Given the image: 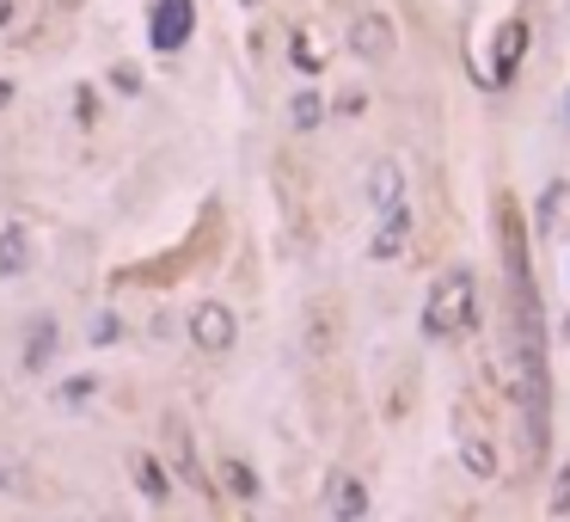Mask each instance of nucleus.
<instances>
[{"label": "nucleus", "mask_w": 570, "mask_h": 522, "mask_svg": "<svg viewBox=\"0 0 570 522\" xmlns=\"http://www.w3.org/2000/svg\"><path fill=\"white\" fill-rule=\"evenodd\" d=\"M350 55H356V62H369V68L393 62V55H398V31H393V19L374 13V7L350 19Z\"/></svg>", "instance_id": "7"}, {"label": "nucleus", "mask_w": 570, "mask_h": 522, "mask_svg": "<svg viewBox=\"0 0 570 522\" xmlns=\"http://www.w3.org/2000/svg\"><path fill=\"white\" fill-rule=\"evenodd\" d=\"M412 246V197L393 203V209H374V234H369V258L374 265H398Z\"/></svg>", "instance_id": "8"}, {"label": "nucleus", "mask_w": 570, "mask_h": 522, "mask_svg": "<svg viewBox=\"0 0 570 522\" xmlns=\"http://www.w3.org/2000/svg\"><path fill=\"white\" fill-rule=\"evenodd\" d=\"M111 86H117V93H142V68H129V62H117V68H111Z\"/></svg>", "instance_id": "22"}, {"label": "nucleus", "mask_w": 570, "mask_h": 522, "mask_svg": "<svg viewBox=\"0 0 570 522\" xmlns=\"http://www.w3.org/2000/svg\"><path fill=\"white\" fill-rule=\"evenodd\" d=\"M99 522H129V516H117V510H111V516H99Z\"/></svg>", "instance_id": "26"}, {"label": "nucleus", "mask_w": 570, "mask_h": 522, "mask_svg": "<svg viewBox=\"0 0 570 522\" xmlns=\"http://www.w3.org/2000/svg\"><path fill=\"white\" fill-rule=\"evenodd\" d=\"M294 68H301V74H319V50H313L307 31H294Z\"/></svg>", "instance_id": "21"}, {"label": "nucleus", "mask_w": 570, "mask_h": 522, "mask_svg": "<svg viewBox=\"0 0 570 522\" xmlns=\"http://www.w3.org/2000/svg\"><path fill=\"white\" fill-rule=\"evenodd\" d=\"M99 393H105V381H99L93 369H86V376H62V381H55V406H62V412H86Z\"/></svg>", "instance_id": "14"}, {"label": "nucleus", "mask_w": 570, "mask_h": 522, "mask_svg": "<svg viewBox=\"0 0 570 522\" xmlns=\"http://www.w3.org/2000/svg\"><path fill=\"white\" fill-rule=\"evenodd\" d=\"M307 345H313V357H325L338 345V320L325 308H313V320H307Z\"/></svg>", "instance_id": "19"}, {"label": "nucleus", "mask_w": 570, "mask_h": 522, "mask_svg": "<svg viewBox=\"0 0 570 522\" xmlns=\"http://www.w3.org/2000/svg\"><path fill=\"white\" fill-rule=\"evenodd\" d=\"M62 345H68L62 320H55V314H31L25 338H19V369H25V376H50L55 362H62Z\"/></svg>", "instance_id": "6"}, {"label": "nucleus", "mask_w": 570, "mask_h": 522, "mask_svg": "<svg viewBox=\"0 0 570 522\" xmlns=\"http://www.w3.org/2000/svg\"><path fill=\"white\" fill-rule=\"evenodd\" d=\"M74 117H80V130H93L99 123V93L93 86H74Z\"/></svg>", "instance_id": "20"}, {"label": "nucleus", "mask_w": 570, "mask_h": 522, "mask_svg": "<svg viewBox=\"0 0 570 522\" xmlns=\"http://www.w3.org/2000/svg\"><path fill=\"white\" fill-rule=\"evenodd\" d=\"M159 456H166V468H173L178 485H190V492H209V473H203V456H197V437H190V418L185 412H166L159 418Z\"/></svg>", "instance_id": "3"}, {"label": "nucleus", "mask_w": 570, "mask_h": 522, "mask_svg": "<svg viewBox=\"0 0 570 522\" xmlns=\"http://www.w3.org/2000/svg\"><path fill=\"white\" fill-rule=\"evenodd\" d=\"M221 485L234 492V504H258V473L239 456H221Z\"/></svg>", "instance_id": "15"}, {"label": "nucleus", "mask_w": 570, "mask_h": 522, "mask_svg": "<svg viewBox=\"0 0 570 522\" xmlns=\"http://www.w3.org/2000/svg\"><path fill=\"white\" fill-rule=\"evenodd\" d=\"M185 338L203 350V357H227V350L239 345V320L227 301H197V308L185 314Z\"/></svg>", "instance_id": "4"}, {"label": "nucleus", "mask_w": 570, "mask_h": 522, "mask_svg": "<svg viewBox=\"0 0 570 522\" xmlns=\"http://www.w3.org/2000/svg\"><path fill=\"white\" fill-rule=\"evenodd\" d=\"M497 246H504V289H509V369H516V400L528 424V456L546 461L552 449V357H546V308L533 283V253L521 209L497 197Z\"/></svg>", "instance_id": "1"}, {"label": "nucleus", "mask_w": 570, "mask_h": 522, "mask_svg": "<svg viewBox=\"0 0 570 522\" xmlns=\"http://www.w3.org/2000/svg\"><path fill=\"white\" fill-rule=\"evenodd\" d=\"M552 510L570 516V468H558V480H552Z\"/></svg>", "instance_id": "23"}, {"label": "nucleus", "mask_w": 570, "mask_h": 522, "mask_svg": "<svg viewBox=\"0 0 570 522\" xmlns=\"http://www.w3.org/2000/svg\"><path fill=\"white\" fill-rule=\"evenodd\" d=\"M31 265H38V240H31V228L25 222H7V228H0V277L19 283Z\"/></svg>", "instance_id": "11"}, {"label": "nucleus", "mask_w": 570, "mask_h": 522, "mask_svg": "<svg viewBox=\"0 0 570 522\" xmlns=\"http://www.w3.org/2000/svg\"><path fill=\"white\" fill-rule=\"evenodd\" d=\"M190 31H197V0H154L147 7V43L159 55H178L190 43Z\"/></svg>", "instance_id": "5"}, {"label": "nucleus", "mask_w": 570, "mask_h": 522, "mask_svg": "<svg viewBox=\"0 0 570 522\" xmlns=\"http://www.w3.org/2000/svg\"><path fill=\"white\" fill-rule=\"evenodd\" d=\"M460 461H466V473H473V480H497V456H491V442L473 437V430L460 437Z\"/></svg>", "instance_id": "16"}, {"label": "nucleus", "mask_w": 570, "mask_h": 522, "mask_svg": "<svg viewBox=\"0 0 570 522\" xmlns=\"http://www.w3.org/2000/svg\"><path fill=\"white\" fill-rule=\"evenodd\" d=\"M13 93H19V86H13V81H7V74H0V111L13 105Z\"/></svg>", "instance_id": "24"}, {"label": "nucleus", "mask_w": 570, "mask_h": 522, "mask_svg": "<svg viewBox=\"0 0 570 522\" xmlns=\"http://www.w3.org/2000/svg\"><path fill=\"white\" fill-rule=\"evenodd\" d=\"M521 55H528V19H504V25H497V43H491V86L516 81Z\"/></svg>", "instance_id": "10"}, {"label": "nucleus", "mask_w": 570, "mask_h": 522, "mask_svg": "<svg viewBox=\"0 0 570 522\" xmlns=\"http://www.w3.org/2000/svg\"><path fill=\"white\" fill-rule=\"evenodd\" d=\"M319 117H325V99H319L313 86L289 99V123H294V130H319Z\"/></svg>", "instance_id": "18"}, {"label": "nucleus", "mask_w": 570, "mask_h": 522, "mask_svg": "<svg viewBox=\"0 0 570 522\" xmlns=\"http://www.w3.org/2000/svg\"><path fill=\"white\" fill-rule=\"evenodd\" d=\"M369 203H374V209H393V203H405V166H398L393 154L369 166Z\"/></svg>", "instance_id": "13"}, {"label": "nucleus", "mask_w": 570, "mask_h": 522, "mask_svg": "<svg viewBox=\"0 0 570 522\" xmlns=\"http://www.w3.org/2000/svg\"><path fill=\"white\" fill-rule=\"evenodd\" d=\"M13 25V0H0V31Z\"/></svg>", "instance_id": "25"}, {"label": "nucleus", "mask_w": 570, "mask_h": 522, "mask_svg": "<svg viewBox=\"0 0 570 522\" xmlns=\"http://www.w3.org/2000/svg\"><path fill=\"white\" fill-rule=\"evenodd\" d=\"M325 504H332L338 522H362V516H369V485H362L356 473H332V485H325Z\"/></svg>", "instance_id": "12"}, {"label": "nucleus", "mask_w": 570, "mask_h": 522, "mask_svg": "<svg viewBox=\"0 0 570 522\" xmlns=\"http://www.w3.org/2000/svg\"><path fill=\"white\" fill-rule=\"evenodd\" d=\"M478 320V283H473V270L466 265H454V270H442L436 277V289H429V301H424V338L429 345H448V338H460L466 326Z\"/></svg>", "instance_id": "2"}, {"label": "nucleus", "mask_w": 570, "mask_h": 522, "mask_svg": "<svg viewBox=\"0 0 570 522\" xmlns=\"http://www.w3.org/2000/svg\"><path fill=\"white\" fill-rule=\"evenodd\" d=\"M123 468H129L142 504H173L178 480H173V468H166V456H159V449H129V456H123Z\"/></svg>", "instance_id": "9"}, {"label": "nucleus", "mask_w": 570, "mask_h": 522, "mask_svg": "<svg viewBox=\"0 0 570 522\" xmlns=\"http://www.w3.org/2000/svg\"><path fill=\"white\" fill-rule=\"evenodd\" d=\"M117 338H123V314L117 308H99L93 320H86V345H93V350L117 345Z\"/></svg>", "instance_id": "17"}]
</instances>
